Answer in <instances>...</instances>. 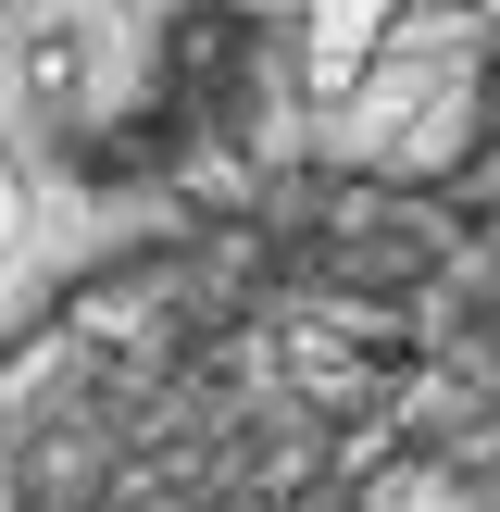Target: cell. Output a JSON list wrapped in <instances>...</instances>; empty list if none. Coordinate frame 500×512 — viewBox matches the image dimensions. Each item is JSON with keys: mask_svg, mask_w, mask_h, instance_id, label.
Returning a JSON list of instances; mask_svg holds the SVG:
<instances>
[{"mask_svg": "<svg viewBox=\"0 0 500 512\" xmlns=\"http://www.w3.org/2000/svg\"><path fill=\"white\" fill-rule=\"evenodd\" d=\"M450 475H500V413H475L463 438H450Z\"/></svg>", "mask_w": 500, "mask_h": 512, "instance_id": "1", "label": "cell"}]
</instances>
